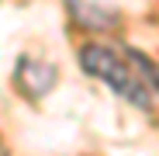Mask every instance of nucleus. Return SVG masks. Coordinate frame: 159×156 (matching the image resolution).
I'll return each instance as SVG.
<instances>
[{
    "label": "nucleus",
    "mask_w": 159,
    "mask_h": 156,
    "mask_svg": "<svg viewBox=\"0 0 159 156\" xmlns=\"http://www.w3.org/2000/svg\"><path fill=\"white\" fill-rule=\"evenodd\" d=\"M80 63L93 80L107 83L118 97L135 104L139 111H152L159 104V69L142 52L107 45V42H90L80 52Z\"/></svg>",
    "instance_id": "f257e3e1"
},
{
    "label": "nucleus",
    "mask_w": 159,
    "mask_h": 156,
    "mask_svg": "<svg viewBox=\"0 0 159 156\" xmlns=\"http://www.w3.org/2000/svg\"><path fill=\"white\" fill-rule=\"evenodd\" d=\"M31 80H38V90H52L56 87V66L52 63H42V59H21L17 63V87L24 90Z\"/></svg>",
    "instance_id": "f03ea898"
}]
</instances>
